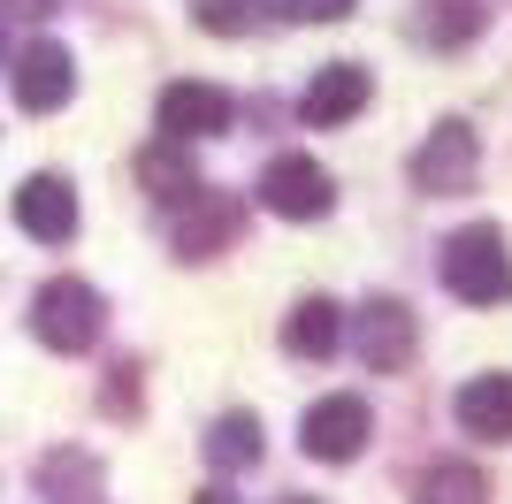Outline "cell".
Wrapping results in <instances>:
<instances>
[{
    "instance_id": "cell-1",
    "label": "cell",
    "mask_w": 512,
    "mask_h": 504,
    "mask_svg": "<svg viewBox=\"0 0 512 504\" xmlns=\"http://www.w3.org/2000/svg\"><path fill=\"white\" fill-rule=\"evenodd\" d=\"M436 275H444V291L459 306H505L512 298V245L497 222H467V230H451L444 252H436Z\"/></svg>"
},
{
    "instance_id": "cell-2",
    "label": "cell",
    "mask_w": 512,
    "mask_h": 504,
    "mask_svg": "<svg viewBox=\"0 0 512 504\" xmlns=\"http://www.w3.org/2000/svg\"><path fill=\"white\" fill-rule=\"evenodd\" d=\"M31 329H39L46 352H92L100 329H107V298L92 283H77V275H54L31 298Z\"/></svg>"
},
{
    "instance_id": "cell-3",
    "label": "cell",
    "mask_w": 512,
    "mask_h": 504,
    "mask_svg": "<svg viewBox=\"0 0 512 504\" xmlns=\"http://www.w3.org/2000/svg\"><path fill=\"white\" fill-rule=\"evenodd\" d=\"M260 207L283 214V222H321V214L337 207V184H329V168L314 153H276V161L260 168Z\"/></svg>"
},
{
    "instance_id": "cell-4",
    "label": "cell",
    "mask_w": 512,
    "mask_h": 504,
    "mask_svg": "<svg viewBox=\"0 0 512 504\" xmlns=\"http://www.w3.org/2000/svg\"><path fill=\"white\" fill-rule=\"evenodd\" d=\"M413 344H421V329H413V306H406V298H367L360 314H352V352H360L375 375L413 367Z\"/></svg>"
},
{
    "instance_id": "cell-5",
    "label": "cell",
    "mask_w": 512,
    "mask_h": 504,
    "mask_svg": "<svg viewBox=\"0 0 512 504\" xmlns=\"http://www.w3.org/2000/svg\"><path fill=\"white\" fill-rule=\"evenodd\" d=\"M230 92L222 84H199V77H184V84H169L161 92V107H153V123H161V138L169 146H192V138H222L230 130Z\"/></svg>"
},
{
    "instance_id": "cell-6",
    "label": "cell",
    "mask_w": 512,
    "mask_h": 504,
    "mask_svg": "<svg viewBox=\"0 0 512 504\" xmlns=\"http://www.w3.org/2000/svg\"><path fill=\"white\" fill-rule=\"evenodd\" d=\"M474 176H482V146H474L467 123H436L421 138V153H413V184L436 191V199H451V191H474Z\"/></svg>"
},
{
    "instance_id": "cell-7",
    "label": "cell",
    "mask_w": 512,
    "mask_h": 504,
    "mask_svg": "<svg viewBox=\"0 0 512 504\" xmlns=\"http://www.w3.org/2000/svg\"><path fill=\"white\" fill-rule=\"evenodd\" d=\"M367 398H321V405H306V420H299V443H306V459H321V466H344V459H360L367 451Z\"/></svg>"
},
{
    "instance_id": "cell-8",
    "label": "cell",
    "mask_w": 512,
    "mask_h": 504,
    "mask_svg": "<svg viewBox=\"0 0 512 504\" xmlns=\"http://www.w3.org/2000/svg\"><path fill=\"white\" fill-rule=\"evenodd\" d=\"M8 84H16V107H23V115H54V107L77 92V62H69V46L31 39L16 54V69H8Z\"/></svg>"
},
{
    "instance_id": "cell-9",
    "label": "cell",
    "mask_w": 512,
    "mask_h": 504,
    "mask_svg": "<svg viewBox=\"0 0 512 504\" xmlns=\"http://www.w3.org/2000/svg\"><path fill=\"white\" fill-rule=\"evenodd\" d=\"M367 100H375V77H367L360 62H329V69L299 92V115H306L314 130H337V123H352Z\"/></svg>"
},
{
    "instance_id": "cell-10",
    "label": "cell",
    "mask_w": 512,
    "mask_h": 504,
    "mask_svg": "<svg viewBox=\"0 0 512 504\" xmlns=\"http://www.w3.org/2000/svg\"><path fill=\"white\" fill-rule=\"evenodd\" d=\"M16 222H23V237H39V245H69V237H77V191H69V176H23Z\"/></svg>"
},
{
    "instance_id": "cell-11",
    "label": "cell",
    "mask_w": 512,
    "mask_h": 504,
    "mask_svg": "<svg viewBox=\"0 0 512 504\" xmlns=\"http://www.w3.org/2000/svg\"><path fill=\"white\" fill-rule=\"evenodd\" d=\"M237 230H245V207H237L230 191H199L192 207H184V222H176V252H184V260H207V252H222Z\"/></svg>"
},
{
    "instance_id": "cell-12",
    "label": "cell",
    "mask_w": 512,
    "mask_h": 504,
    "mask_svg": "<svg viewBox=\"0 0 512 504\" xmlns=\"http://www.w3.org/2000/svg\"><path fill=\"white\" fill-rule=\"evenodd\" d=\"M482 23H490L482 0H413V39H421L428 54H459V46H474V39H482Z\"/></svg>"
},
{
    "instance_id": "cell-13",
    "label": "cell",
    "mask_w": 512,
    "mask_h": 504,
    "mask_svg": "<svg viewBox=\"0 0 512 504\" xmlns=\"http://www.w3.org/2000/svg\"><path fill=\"white\" fill-rule=\"evenodd\" d=\"M459 428L482 443H512V375H474L459 382V398H451Z\"/></svg>"
},
{
    "instance_id": "cell-14",
    "label": "cell",
    "mask_w": 512,
    "mask_h": 504,
    "mask_svg": "<svg viewBox=\"0 0 512 504\" xmlns=\"http://www.w3.org/2000/svg\"><path fill=\"white\" fill-rule=\"evenodd\" d=\"M344 344V306L337 298H299L291 321H283V352L291 359H329Z\"/></svg>"
},
{
    "instance_id": "cell-15",
    "label": "cell",
    "mask_w": 512,
    "mask_h": 504,
    "mask_svg": "<svg viewBox=\"0 0 512 504\" xmlns=\"http://www.w3.org/2000/svg\"><path fill=\"white\" fill-rule=\"evenodd\" d=\"M138 184H146L161 207H192V199H199V168H192V153H184V146L161 138V146L138 153Z\"/></svg>"
},
{
    "instance_id": "cell-16",
    "label": "cell",
    "mask_w": 512,
    "mask_h": 504,
    "mask_svg": "<svg viewBox=\"0 0 512 504\" xmlns=\"http://www.w3.org/2000/svg\"><path fill=\"white\" fill-rule=\"evenodd\" d=\"M413 504H490V482H482V466H467V459H436V466H421Z\"/></svg>"
},
{
    "instance_id": "cell-17",
    "label": "cell",
    "mask_w": 512,
    "mask_h": 504,
    "mask_svg": "<svg viewBox=\"0 0 512 504\" xmlns=\"http://www.w3.org/2000/svg\"><path fill=\"white\" fill-rule=\"evenodd\" d=\"M207 459H214V474H245V466H260V420L253 413H222L207 428Z\"/></svg>"
},
{
    "instance_id": "cell-18",
    "label": "cell",
    "mask_w": 512,
    "mask_h": 504,
    "mask_svg": "<svg viewBox=\"0 0 512 504\" xmlns=\"http://www.w3.org/2000/svg\"><path fill=\"white\" fill-rule=\"evenodd\" d=\"M39 489H46V504H85L92 489H100V466H92L85 451H46L39 459Z\"/></svg>"
},
{
    "instance_id": "cell-19",
    "label": "cell",
    "mask_w": 512,
    "mask_h": 504,
    "mask_svg": "<svg viewBox=\"0 0 512 504\" xmlns=\"http://www.w3.org/2000/svg\"><path fill=\"white\" fill-rule=\"evenodd\" d=\"M192 16L207 23V31H222V39H237V31L260 23V0H192Z\"/></svg>"
},
{
    "instance_id": "cell-20",
    "label": "cell",
    "mask_w": 512,
    "mask_h": 504,
    "mask_svg": "<svg viewBox=\"0 0 512 504\" xmlns=\"http://www.w3.org/2000/svg\"><path fill=\"white\" fill-rule=\"evenodd\" d=\"M276 8H283L291 23H344L360 0H276Z\"/></svg>"
},
{
    "instance_id": "cell-21",
    "label": "cell",
    "mask_w": 512,
    "mask_h": 504,
    "mask_svg": "<svg viewBox=\"0 0 512 504\" xmlns=\"http://www.w3.org/2000/svg\"><path fill=\"white\" fill-rule=\"evenodd\" d=\"M0 8H16V16H54L62 0H0Z\"/></svg>"
},
{
    "instance_id": "cell-22",
    "label": "cell",
    "mask_w": 512,
    "mask_h": 504,
    "mask_svg": "<svg viewBox=\"0 0 512 504\" xmlns=\"http://www.w3.org/2000/svg\"><path fill=\"white\" fill-rule=\"evenodd\" d=\"M192 504H237V497H230V489H199Z\"/></svg>"
},
{
    "instance_id": "cell-23",
    "label": "cell",
    "mask_w": 512,
    "mask_h": 504,
    "mask_svg": "<svg viewBox=\"0 0 512 504\" xmlns=\"http://www.w3.org/2000/svg\"><path fill=\"white\" fill-rule=\"evenodd\" d=\"M0 62H8V31H0Z\"/></svg>"
},
{
    "instance_id": "cell-24",
    "label": "cell",
    "mask_w": 512,
    "mask_h": 504,
    "mask_svg": "<svg viewBox=\"0 0 512 504\" xmlns=\"http://www.w3.org/2000/svg\"><path fill=\"white\" fill-rule=\"evenodd\" d=\"M283 504H314V497H283Z\"/></svg>"
}]
</instances>
